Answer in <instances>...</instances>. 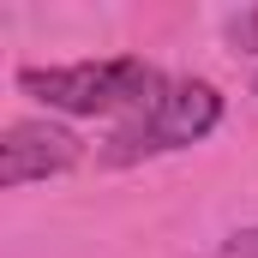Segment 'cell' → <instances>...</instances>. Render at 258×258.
<instances>
[{
  "mask_svg": "<svg viewBox=\"0 0 258 258\" xmlns=\"http://www.w3.org/2000/svg\"><path fill=\"white\" fill-rule=\"evenodd\" d=\"M216 120H222L216 84H204V78H174V84H162L126 126L108 138V162H144V156L186 150L204 132H216Z\"/></svg>",
  "mask_w": 258,
  "mask_h": 258,
  "instance_id": "cell-2",
  "label": "cell"
},
{
  "mask_svg": "<svg viewBox=\"0 0 258 258\" xmlns=\"http://www.w3.org/2000/svg\"><path fill=\"white\" fill-rule=\"evenodd\" d=\"M234 48H246V54H258V6L234 18Z\"/></svg>",
  "mask_w": 258,
  "mask_h": 258,
  "instance_id": "cell-4",
  "label": "cell"
},
{
  "mask_svg": "<svg viewBox=\"0 0 258 258\" xmlns=\"http://www.w3.org/2000/svg\"><path fill=\"white\" fill-rule=\"evenodd\" d=\"M78 162V138L54 120H12L0 132V186H24V180H48Z\"/></svg>",
  "mask_w": 258,
  "mask_h": 258,
  "instance_id": "cell-3",
  "label": "cell"
},
{
  "mask_svg": "<svg viewBox=\"0 0 258 258\" xmlns=\"http://www.w3.org/2000/svg\"><path fill=\"white\" fill-rule=\"evenodd\" d=\"M228 252H234V258H258V228L234 234V240H228Z\"/></svg>",
  "mask_w": 258,
  "mask_h": 258,
  "instance_id": "cell-5",
  "label": "cell"
},
{
  "mask_svg": "<svg viewBox=\"0 0 258 258\" xmlns=\"http://www.w3.org/2000/svg\"><path fill=\"white\" fill-rule=\"evenodd\" d=\"M18 84H24L36 102H48L54 114H78V120H90V114H120V108L138 114V108L162 90L156 72L138 60V54L78 60V66H24Z\"/></svg>",
  "mask_w": 258,
  "mask_h": 258,
  "instance_id": "cell-1",
  "label": "cell"
}]
</instances>
